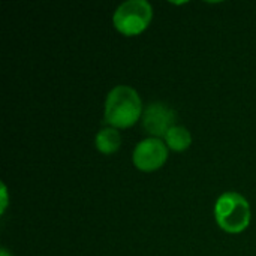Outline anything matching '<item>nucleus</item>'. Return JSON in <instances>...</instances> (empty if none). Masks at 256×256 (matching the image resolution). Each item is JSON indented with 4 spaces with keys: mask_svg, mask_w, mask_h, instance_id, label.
<instances>
[{
    "mask_svg": "<svg viewBox=\"0 0 256 256\" xmlns=\"http://www.w3.org/2000/svg\"><path fill=\"white\" fill-rule=\"evenodd\" d=\"M142 114V102L135 88L129 86H117L108 93L105 100L104 120L111 128H130L141 118Z\"/></svg>",
    "mask_w": 256,
    "mask_h": 256,
    "instance_id": "f257e3e1",
    "label": "nucleus"
},
{
    "mask_svg": "<svg viewBox=\"0 0 256 256\" xmlns=\"http://www.w3.org/2000/svg\"><path fill=\"white\" fill-rule=\"evenodd\" d=\"M214 216L218 225L225 232L240 234L249 226L252 212L244 196L236 192H226L216 201Z\"/></svg>",
    "mask_w": 256,
    "mask_h": 256,
    "instance_id": "f03ea898",
    "label": "nucleus"
},
{
    "mask_svg": "<svg viewBox=\"0 0 256 256\" xmlns=\"http://www.w3.org/2000/svg\"><path fill=\"white\" fill-rule=\"evenodd\" d=\"M152 18L153 9L147 0H128L116 9L112 22L122 34L136 36L148 27Z\"/></svg>",
    "mask_w": 256,
    "mask_h": 256,
    "instance_id": "7ed1b4c3",
    "label": "nucleus"
},
{
    "mask_svg": "<svg viewBox=\"0 0 256 256\" xmlns=\"http://www.w3.org/2000/svg\"><path fill=\"white\" fill-rule=\"evenodd\" d=\"M168 159V147L159 138H147L136 144L132 160L142 172H153L164 166Z\"/></svg>",
    "mask_w": 256,
    "mask_h": 256,
    "instance_id": "20e7f679",
    "label": "nucleus"
},
{
    "mask_svg": "<svg viewBox=\"0 0 256 256\" xmlns=\"http://www.w3.org/2000/svg\"><path fill=\"white\" fill-rule=\"evenodd\" d=\"M176 111L162 102L150 104L142 114V128L152 135V138H162L176 124Z\"/></svg>",
    "mask_w": 256,
    "mask_h": 256,
    "instance_id": "39448f33",
    "label": "nucleus"
},
{
    "mask_svg": "<svg viewBox=\"0 0 256 256\" xmlns=\"http://www.w3.org/2000/svg\"><path fill=\"white\" fill-rule=\"evenodd\" d=\"M96 148L104 153V154H112L116 153L120 146H122V136H120V132L111 126L108 128H104L102 130L98 132L96 135Z\"/></svg>",
    "mask_w": 256,
    "mask_h": 256,
    "instance_id": "423d86ee",
    "label": "nucleus"
},
{
    "mask_svg": "<svg viewBox=\"0 0 256 256\" xmlns=\"http://www.w3.org/2000/svg\"><path fill=\"white\" fill-rule=\"evenodd\" d=\"M165 144L174 152H184L192 144V135L184 126H174L165 136Z\"/></svg>",
    "mask_w": 256,
    "mask_h": 256,
    "instance_id": "0eeeda50",
    "label": "nucleus"
},
{
    "mask_svg": "<svg viewBox=\"0 0 256 256\" xmlns=\"http://www.w3.org/2000/svg\"><path fill=\"white\" fill-rule=\"evenodd\" d=\"M2 213H4L6 210V206H8V190H6V186L4 183H2Z\"/></svg>",
    "mask_w": 256,
    "mask_h": 256,
    "instance_id": "6e6552de",
    "label": "nucleus"
},
{
    "mask_svg": "<svg viewBox=\"0 0 256 256\" xmlns=\"http://www.w3.org/2000/svg\"><path fill=\"white\" fill-rule=\"evenodd\" d=\"M0 256H12V255L9 254V250H8V249H4V248H3V249L0 250Z\"/></svg>",
    "mask_w": 256,
    "mask_h": 256,
    "instance_id": "1a4fd4ad",
    "label": "nucleus"
}]
</instances>
